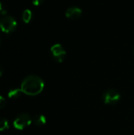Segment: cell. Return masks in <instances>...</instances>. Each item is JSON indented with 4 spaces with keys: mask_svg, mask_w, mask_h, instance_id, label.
I'll list each match as a JSON object with an SVG mask.
<instances>
[{
    "mask_svg": "<svg viewBox=\"0 0 134 135\" xmlns=\"http://www.w3.org/2000/svg\"><path fill=\"white\" fill-rule=\"evenodd\" d=\"M6 105V100L3 97L0 96V108H2Z\"/></svg>",
    "mask_w": 134,
    "mask_h": 135,
    "instance_id": "cell-12",
    "label": "cell"
},
{
    "mask_svg": "<svg viewBox=\"0 0 134 135\" xmlns=\"http://www.w3.org/2000/svg\"><path fill=\"white\" fill-rule=\"evenodd\" d=\"M17 28V21L9 15H3L0 18V28L6 33L12 32Z\"/></svg>",
    "mask_w": 134,
    "mask_h": 135,
    "instance_id": "cell-2",
    "label": "cell"
},
{
    "mask_svg": "<svg viewBox=\"0 0 134 135\" xmlns=\"http://www.w3.org/2000/svg\"><path fill=\"white\" fill-rule=\"evenodd\" d=\"M32 122L34 123L35 125L40 127V126H43L46 123L47 119H46V117L43 115H35L33 117Z\"/></svg>",
    "mask_w": 134,
    "mask_h": 135,
    "instance_id": "cell-7",
    "label": "cell"
},
{
    "mask_svg": "<svg viewBox=\"0 0 134 135\" xmlns=\"http://www.w3.org/2000/svg\"><path fill=\"white\" fill-rule=\"evenodd\" d=\"M22 90L21 89H11L9 91L8 93V97L10 98V99H16V98H18L21 94L22 93Z\"/></svg>",
    "mask_w": 134,
    "mask_h": 135,
    "instance_id": "cell-8",
    "label": "cell"
},
{
    "mask_svg": "<svg viewBox=\"0 0 134 135\" xmlns=\"http://www.w3.org/2000/svg\"><path fill=\"white\" fill-rule=\"evenodd\" d=\"M82 11L78 7H70L66 12V16L69 19H77L81 16Z\"/></svg>",
    "mask_w": 134,
    "mask_h": 135,
    "instance_id": "cell-6",
    "label": "cell"
},
{
    "mask_svg": "<svg viewBox=\"0 0 134 135\" xmlns=\"http://www.w3.org/2000/svg\"><path fill=\"white\" fill-rule=\"evenodd\" d=\"M0 14H2V16H3V15H6V10L5 8L3 7L2 3L1 2V1H0Z\"/></svg>",
    "mask_w": 134,
    "mask_h": 135,
    "instance_id": "cell-11",
    "label": "cell"
},
{
    "mask_svg": "<svg viewBox=\"0 0 134 135\" xmlns=\"http://www.w3.org/2000/svg\"><path fill=\"white\" fill-rule=\"evenodd\" d=\"M32 12L30 9H25L24 12H23V14H22V19L24 21V22L25 23H28L31 19H32Z\"/></svg>",
    "mask_w": 134,
    "mask_h": 135,
    "instance_id": "cell-9",
    "label": "cell"
},
{
    "mask_svg": "<svg viewBox=\"0 0 134 135\" xmlns=\"http://www.w3.org/2000/svg\"><path fill=\"white\" fill-rule=\"evenodd\" d=\"M51 52L53 59L58 62H62L66 56V51L60 44H56L51 47Z\"/></svg>",
    "mask_w": 134,
    "mask_h": 135,
    "instance_id": "cell-5",
    "label": "cell"
},
{
    "mask_svg": "<svg viewBox=\"0 0 134 135\" xmlns=\"http://www.w3.org/2000/svg\"><path fill=\"white\" fill-rule=\"evenodd\" d=\"M0 43H1V39H0Z\"/></svg>",
    "mask_w": 134,
    "mask_h": 135,
    "instance_id": "cell-15",
    "label": "cell"
},
{
    "mask_svg": "<svg viewBox=\"0 0 134 135\" xmlns=\"http://www.w3.org/2000/svg\"><path fill=\"white\" fill-rule=\"evenodd\" d=\"M9 128V123L6 119H0V131H3Z\"/></svg>",
    "mask_w": 134,
    "mask_h": 135,
    "instance_id": "cell-10",
    "label": "cell"
},
{
    "mask_svg": "<svg viewBox=\"0 0 134 135\" xmlns=\"http://www.w3.org/2000/svg\"><path fill=\"white\" fill-rule=\"evenodd\" d=\"M121 95L119 92L115 89H109L103 94V100L107 104H115L119 101Z\"/></svg>",
    "mask_w": 134,
    "mask_h": 135,
    "instance_id": "cell-4",
    "label": "cell"
},
{
    "mask_svg": "<svg viewBox=\"0 0 134 135\" xmlns=\"http://www.w3.org/2000/svg\"><path fill=\"white\" fill-rule=\"evenodd\" d=\"M2 74H3V70H2V66H0V77H2Z\"/></svg>",
    "mask_w": 134,
    "mask_h": 135,
    "instance_id": "cell-14",
    "label": "cell"
},
{
    "mask_svg": "<svg viewBox=\"0 0 134 135\" xmlns=\"http://www.w3.org/2000/svg\"><path fill=\"white\" fill-rule=\"evenodd\" d=\"M44 88L43 81L38 76L29 75L26 77L21 85L23 93L28 96H36L39 94Z\"/></svg>",
    "mask_w": 134,
    "mask_h": 135,
    "instance_id": "cell-1",
    "label": "cell"
},
{
    "mask_svg": "<svg viewBox=\"0 0 134 135\" xmlns=\"http://www.w3.org/2000/svg\"><path fill=\"white\" fill-rule=\"evenodd\" d=\"M43 1H44V0H33V1H32V3H33L34 6H38L41 5V4L43 2Z\"/></svg>",
    "mask_w": 134,
    "mask_h": 135,
    "instance_id": "cell-13",
    "label": "cell"
},
{
    "mask_svg": "<svg viewBox=\"0 0 134 135\" xmlns=\"http://www.w3.org/2000/svg\"><path fill=\"white\" fill-rule=\"evenodd\" d=\"M32 122V119L31 118L30 115H28V113H22L14 119L13 125L15 129L23 130L28 126H29Z\"/></svg>",
    "mask_w": 134,
    "mask_h": 135,
    "instance_id": "cell-3",
    "label": "cell"
}]
</instances>
